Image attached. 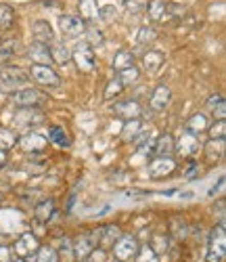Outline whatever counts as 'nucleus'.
Returning a JSON list of instances; mask_svg holds the SVG:
<instances>
[{
  "label": "nucleus",
  "mask_w": 226,
  "mask_h": 262,
  "mask_svg": "<svg viewBox=\"0 0 226 262\" xmlns=\"http://www.w3.org/2000/svg\"><path fill=\"white\" fill-rule=\"evenodd\" d=\"M28 80V74L21 68H3L0 70V91L15 93L19 89H26Z\"/></svg>",
  "instance_id": "f257e3e1"
},
{
  "label": "nucleus",
  "mask_w": 226,
  "mask_h": 262,
  "mask_svg": "<svg viewBox=\"0 0 226 262\" xmlns=\"http://www.w3.org/2000/svg\"><path fill=\"white\" fill-rule=\"evenodd\" d=\"M141 244H139V237L137 235H122L116 244H113V256L120 262H130L134 256H137Z\"/></svg>",
  "instance_id": "f03ea898"
},
{
  "label": "nucleus",
  "mask_w": 226,
  "mask_h": 262,
  "mask_svg": "<svg viewBox=\"0 0 226 262\" xmlns=\"http://www.w3.org/2000/svg\"><path fill=\"white\" fill-rule=\"evenodd\" d=\"M30 78L38 86H44V89H57V86H61V76L51 68V65H32Z\"/></svg>",
  "instance_id": "7ed1b4c3"
},
{
  "label": "nucleus",
  "mask_w": 226,
  "mask_h": 262,
  "mask_svg": "<svg viewBox=\"0 0 226 262\" xmlns=\"http://www.w3.org/2000/svg\"><path fill=\"white\" fill-rule=\"evenodd\" d=\"M224 256H226V231H224V225H218L210 235L208 262H222Z\"/></svg>",
  "instance_id": "20e7f679"
},
{
  "label": "nucleus",
  "mask_w": 226,
  "mask_h": 262,
  "mask_svg": "<svg viewBox=\"0 0 226 262\" xmlns=\"http://www.w3.org/2000/svg\"><path fill=\"white\" fill-rule=\"evenodd\" d=\"M72 59L76 63V68L82 72V74H88V72H93L95 70V65H97V59H95V51L90 49L86 42H80V45L74 49L72 53Z\"/></svg>",
  "instance_id": "39448f33"
},
{
  "label": "nucleus",
  "mask_w": 226,
  "mask_h": 262,
  "mask_svg": "<svg viewBox=\"0 0 226 262\" xmlns=\"http://www.w3.org/2000/svg\"><path fill=\"white\" fill-rule=\"evenodd\" d=\"M13 103L19 105V107H24V109H36L44 103V95L36 89H19L11 95Z\"/></svg>",
  "instance_id": "423d86ee"
},
{
  "label": "nucleus",
  "mask_w": 226,
  "mask_h": 262,
  "mask_svg": "<svg viewBox=\"0 0 226 262\" xmlns=\"http://www.w3.org/2000/svg\"><path fill=\"white\" fill-rule=\"evenodd\" d=\"M38 250H40V242H38V237L32 231H26L24 235H21L17 242H15V248H13V252H15L17 258L34 256Z\"/></svg>",
  "instance_id": "0eeeda50"
},
{
  "label": "nucleus",
  "mask_w": 226,
  "mask_h": 262,
  "mask_svg": "<svg viewBox=\"0 0 226 262\" xmlns=\"http://www.w3.org/2000/svg\"><path fill=\"white\" fill-rule=\"evenodd\" d=\"M172 172H176V162H174V158H155V160H151V164H149V177L155 179V181L170 177Z\"/></svg>",
  "instance_id": "6e6552de"
},
{
  "label": "nucleus",
  "mask_w": 226,
  "mask_h": 262,
  "mask_svg": "<svg viewBox=\"0 0 226 262\" xmlns=\"http://www.w3.org/2000/svg\"><path fill=\"white\" fill-rule=\"evenodd\" d=\"M17 145L24 149L26 154H42V151L47 149V145H49V139L38 135V133H28L21 139H17Z\"/></svg>",
  "instance_id": "1a4fd4ad"
},
{
  "label": "nucleus",
  "mask_w": 226,
  "mask_h": 262,
  "mask_svg": "<svg viewBox=\"0 0 226 262\" xmlns=\"http://www.w3.org/2000/svg\"><path fill=\"white\" fill-rule=\"evenodd\" d=\"M59 28H61V34L67 38H76L86 32V24L78 15H63L59 19Z\"/></svg>",
  "instance_id": "9d476101"
},
{
  "label": "nucleus",
  "mask_w": 226,
  "mask_h": 262,
  "mask_svg": "<svg viewBox=\"0 0 226 262\" xmlns=\"http://www.w3.org/2000/svg\"><path fill=\"white\" fill-rule=\"evenodd\" d=\"M170 101H172V91H170V86L160 84V86H157V89L151 93L149 107L153 109V112H164V109L170 105Z\"/></svg>",
  "instance_id": "9b49d317"
},
{
  "label": "nucleus",
  "mask_w": 226,
  "mask_h": 262,
  "mask_svg": "<svg viewBox=\"0 0 226 262\" xmlns=\"http://www.w3.org/2000/svg\"><path fill=\"white\" fill-rule=\"evenodd\" d=\"M32 36H34V42H40V45H47V47L55 42V32L47 19H38L32 26Z\"/></svg>",
  "instance_id": "f8f14e48"
},
{
  "label": "nucleus",
  "mask_w": 226,
  "mask_h": 262,
  "mask_svg": "<svg viewBox=\"0 0 226 262\" xmlns=\"http://www.w3.org/2000/svg\"><path fill=\"white\" fill-rule=\"evenodd\" d=\"M197 149H199V139L193 137V135H189V133H185L183 137L178 139V143H174V154L183 156V158L195 156Z\"/></svg>",
  "instance_id": "ddd939ff"
},
{
  "label": "nucleus",
  "mask_w": 226,
  "mask_h": 262,
  "mask_svg": "<svg viewBox=\"0 0 226 262\" xmlns=\"http://www.w3.org/2000/svg\"><path fill=\"white\" fill-rule=\"evenodd\" d=\"M111 112L118 118H124L128 122V120H137L141 116V105H139V101H122V103L113 105Z\"/></svg>",
  "instance_id": "4468645a"
},
{
  "label": "nucleus",
  "mask_w": 226,
  "mask_h": 262,
  "mask_svg": "<svg viewBox=\"0 0 226 262\" xmlns=\"http://www.w3.org/2000/svg\"><path fill=\"white\" fill-rule=\"evenodd\" d=\"M208 126H210L208 116H206V114H201V112H197V114H193V116L187 120V124H185V133H189V135H193V137L199 139V137L208 130Z\"/></svg>",
  "instance_id": "2eb2a0df"
},
{
  "label": "nucleus",
  "mask_w": 226,
  "mask_h": 262,
  "mask_svg": "<svg viewBox=\"0 0 226 262\" xmlns=\"http://www.w3.org/2000/svg\"><path fill=\"white\" fill-rule=\"evenodd\" d=\"M122 235H124V233H122V229H120L118 225H105V227H101L99 246H101L105 252H109V250L113 248V244H116Z\"/></svg>",
  "instance_id": "dca6fc26"
},
{
  "label": "nucleus",
  "mask_w": 226,
  "mask_h": 262,
  "mask_svg": "<svg viewBox=\"0 0 226 262\" xmlns=\"http://www.w3.org/2000/svg\"><path fill=\"white\" fill-rule=\"evenodd\" d=\"M174 137L170 135V133H166V135H160L155 139V143H153V154H155V158H172V154H174Z\"/></svg>",
  "instance_id": "f3484780"
},
{
  "label": "nucleus",
  "mask_w": 226,
  "mask_h": 262,
  "mask_svg": "<svg viewBox=\"0 0 226 262\" xmlns=\"http://www.w3.org/2000/svg\"><path fill=\"white\" fill-rule=\"evenodd\" d=\"M28 57L30 61H34L32 65H51V53L47 45H40V42H32L28 47Z\"/></svg>",
  "instance_id": "a211bd4d"
},
{
  "label": "nucleus",
  "mask_w": 226,
  "mask_h": 262,
  "mask_svg": "<svg viewBox=\"0 0 226 262\" xmlns=\"http://www.w3.org/2000/svg\"><path fill=\"white\" fill-rule=\"evenodd\" d=\"M143 70L147 72V74H157L162 68H164V63H166V57H164V53H160V51H149V53H145L143 55Z\"/></svg>",
  "instance_id": "6ab92c4d"
},
{
  "label": "nucleus",
  "mask_w": 226,
  "mask_h": 262,
  "mask_svg": "<svg viewBox=\"0 0 226 262\" xmlns=\"http://www.w3.org/2000/svg\"><path fill=\"white\" fill-rule=\"evenodd\" d=\"M72 250H74V260H86L88 258V254L95 250V246L90 244V239H88V235L84 233V235H80V237H76V239H72Z\"/></svg>",
  "instance_id": "aec40b11"
},
{
  "label": "nucleus",
  "mask_w": 226,
  "mask_h": 262,
  "mask_svg": "<svg viewBox=\"0 0 226 262\" xmlns=\"http://www.w3.org/2000/svg\"><path fill=\"white\" fill-rule=\"evenodd\" d=\"M78 11H80V19L84 21H88V24H93V21H97L99 19V3L97 0H80V7H78Z\"/></svg>",
  "instance_id": "412c9836"
},
{
  "label": "nucleus",
  "mask_w": 226,
  "mask_h": 262,
  "mask_svg": "<svg viewBox=\"0 0 226 262\" xmlns=\"http://www.w3.org/2000/svg\"><path fill=\"white\" fill-rule=\"evenodd\" d=\"M53 216H55V200H42L34 208V218L38 223H49Z\"/></svg>",
  "instance_id": "4be33fe9"
},
{
  "label": "nucleus",
  "mask_w": 226,
  "mask_h": 262,
  "mask_svg": "<svg viewBox=\"0 0 226 262\" xmlns=\"http://www.w3.org/2000/svg\"><path fill=\"white\" fill-rule=\"evenodd\" d=\"M49 53H51V61L57 63V65H67L72 59L70 49H67L65 45H61V42H53V45L49 47Z\"/></svg>",
  "instance_id": "5701e85b"
},
{
  "label": "nucleus",
  "mask_w": 226,
  "mask_h": 262,
  "mask_svg": "<svg viewBox=\"0 0 226 262\" xmlns=\"http://www.w3.org/2000/svg\"><path fill=\"white\" fill-rule=\"evenodd\" d=\"M206 158L208 162H220L224 158V139H210L206 143Z\"/></svg>",
  "instance_id": "b1692460"
},
{
  "label": "nucleus",
  "mask_w": 226,
  "mask_h": 262,
  "mask_svg": "<svg viewBox=\"0 0 226 262\" xmlns=\"http://www.w3.org/2000/svg\"><path fill=\"white\" fill-rule=\"evenodd\" d=\"M111 65H113V70H116V72H122V70H126V68H132V65H134V53L128 51V49L118 51L116 55H113Z\"/></svg>",
  "instance_id": "393cba45"
},
{
  "label": "nucleus",
  "mask_w": 226,
  "mask_h": 262,
  "mask_svg": "<svg viewBox=\"0 0 226 262\" xmlns=\"http://www.w3.org/2000/svg\"><path fill=\"white\" fill-rule=\"evenodd\" d=\"M21 51V45H19V40H5V42H0V65H7L13 55H17Z\"/></svg>",
  "instance_id": "a878e982"
},
{
  "label": "nucleus",
  "mask_w": 226,
  "mask_h": 262,
  "mask_svg": "<svg viewBox=\"0 0 226 262\" xmlns=\"http://www.w3.org/2000/svg\"><path fill=\"white\" fill-rule=\"evenodd\" d=\"M49 141H51L53 145L61 147V149H67V147L72 145L70 135H67L65 128H61V126H51V128H49Z\"/></svg>",
  "instance_id": "bb28decb"
},
{
  "label": "nucleus",
  "mask_w": 226,
  "mask_h": 262,
  "mask_svg": "<svg viewBox=\"0 0 226 262\" xmlns=\"http://www.w3.org/2000/svg\"><path fill=\"white\" fill-rule=\"evenodd\" d=\"M15 21H17V15H15L13 7L0 5V30H3V32H11L15 28Z\"/></svg>",
  "instance_id": "cd10ccee"
},
{
  "label": "nucleus",
  "mask_w": 226,
  "mask_h": 262,
  "mask_svg": "<svg viewBox=\"0 0 226 262\" xmlns=\"http://www.w3.org/2000/svg\"><path fill=\"white\" fill-rule=\"evenodd\" d=\"M208 107H210L214 120H224V116H226V101H224L222 95H212L208 99Z\"/></svg>",
  "instance_id": "c85d7f7f"
},
{
  "label": "nucleus",
  "mask_w": 226,
  "mask_h": 262,
  "mask_svg": "<svg viewBox=\"0 0 226 262\" xmlns=\"http://www.w3.org/2000/svg\"><path fill=\"white\" fill-rule=\"evenodd\" d=\"M143 133V122L137 118V120H128L122 128V139L124 141H134L139 135Z\"/></svg>",
  "instance_id": "c756f323"
},
{
  "label": "nucleus",
  "mask_w": 226,
  "mask_h": 262,
  "mask_svg": "<svg viewBox=\"0 0 226 262\" xmlns=\"http://www.w3.org/2000/svg\"><path fill=\"white\" fill-rule=\"evenodd\" d=\"M149 248L160 256V254H166L170 250V239L166 237V233H155L151 237V242H149Z\"/></svg>",
  "instance_id": "7c9ffc66"
},
{
  "label": "nucleus",
  "mask_w": 226,
  "mask_h": 262,
  "mask_svg": "<svg viewBox=\"0 0 226 262\" xmlns=\"http://www.w3.org/2000/svg\"><path fill=\"white\" fill-rule=\"evenodd\" d=\"M118 80L122 82L124 89H126V86H134V84L141 80V70L137 68V65H132V68H126V70L120 72V78H118Z\"/></svg>",
  "instance_id": "2f4dec72"
},
{
  "label": "nucleus",
  "mask_w": 226,
  "mask_h": 262,
  "mask_svg": "<svg viewBox=\"0 0 226 262\" xmlns=\"http://www.w3.org/2000/svg\"><path fill=\"white\" fill-rule=\"evenodd\" d=\"M155 38H157L155 28L143 26V28H139V32H137V47H147V45H151V42H155Z\"/></svg>",
  "instance_id": "473e14b6"
},
{
  "label": "nucleus",
  "mask_w": 226,
  "mask_h": 262,
  "mask_svg": "<svg viewBox=\"0 0 226 262\" xmlns=\"http://www.w3.org/2000/svg\"><path fill=\"white\" fill-rule=\"evenodd\" d=\"M57 256H59V260H65V262H74V250H72V239H70V237L61 239L59 250H57Z\"/></svg>",
  "instance_id": "72a5a7b5"
},
{
  "label": "nucleus",
  "mask_w": 226,
  "mask_h": 262,
  "mask_svg": "<svg viewBox=\"0 0 226 262\" xmlns=\"http://www.w3.org/2000/svg\"><path fill=\"white\" fill-rule=\"evenodd\" d=\"M15 145H17V137H15L13 130H9V128H0V149H3V151H9V149H13Z\"/></svg>",
  "instance_id": "f704fd0d"
},
{
  "label": "nucleus",
  "mask_w": 226,
  "mask_h": 262,
  "mask_svg": "<svg viewBox=\"0 0 226 262\" xmlns=\"http://www.w3.org/2000/svg\"><path fill=\"white\" fill-rule=\"evenodd\" d=\"M189 231H187V223L183 221L180 216H176V218H172L170 221V235L174 237V239H180V237H185Z\"/></svg>",
  "instance_id": "c9c22d12"
},
{
  "label": "nucleus",
  "mask_w": 226,
  "mask_h": 262,
  "mask_svg": "<svg viewBox=\"0 0 226 262\" xmlns=\"http://www.w3.org/2000/svg\"><path fill=\"white\" fill-rule=\"evenodd\" d=\"M147 11H149V17H151L153 21H160V19H164V13H166V3H164V0H151Z\"/></svg>",
  "instance_id": "e433bc0d"
},
{
  "label": "nucleus",
  "mask_w": 226,
  "mask_h": 262,
  "mask_svg": "<svg viewBox=\"0 0 226 262\" xmlns=\"http://www.w3.org/2000/svg\"><path fill=\"white\" fill-rule=\"evenodd\" d=\"M36 262H61V260H59L55 248L44 246V248H40V250L36 252Z\"/></svg>",
  "instance_id": "4c0bfd02"
},
{
  "label": "nucleus",
  "mask_w": 226,
  "mask_h": 262,
  "mask_svg": "<svg viewBox=\"0 0 226 262\" xmlns=\"http://www.w3.org/2000/svg\"><path fill=\"white\" fill-rule=\"evenodd\" d=\"M137 262H160V256H157L151 248H149V244H145V246H141L139 248V252H137Z\"/></svg>",
  "instance_id": "58836bf2"
},
{
  "label": "nucleus",
  "mask_w": 226,
  "mask_h": 262,
  "mask_svg": "<svg viewBox=\"0 0 226 262\" xmlns=\"http://www.w3.org/2000/svg\"><path fill=\"white\" fill-rule=\"evenodd\" d=\"M105 42V36L97 30V28H90V30H86V45L90 47V49H95V47H101Z\"/></svg>",
  "instance_id": "ea45409f"
},
{
  "label": "nucleus",
  "mask_w": 226,
  "mask_h": 262,
  "mask_svg": "<svg viewBox=\"0 0 226 262\" xmlns=\"http://www.w3.org/2000/svg\"><path fill=\"white\" fill-rule=\"evenodd\" d=\"M124 91V86H122V82L118 80V78H113L109 84H107V89H105V101H111V99H116L120 93Z\"/></svg>",
  "instance_id": "a19ab883"
},
{
  "label": "nucleus",
  "mask_w": 226,
  "mask_h": 262,
  "mask_svg": "<svg viewBox=\"0 0 226 262\" xmlns=\"http://www.w3.org/2000/svg\"><path fill=\"white\" fill-rule=\"evenodd\" d=\"M206 133H210V139H224V135H226V124H224V120H214V124L208 126Z\"/></svg>",
  "instance_id": "79ce46f5"
},
{
  "label": "nucleus",
  "mask_w": 226,
  "mask_h": 262,
  "mask_svg": "<svg viewBox=\"0 0 226 262\" xmlns=\"http://www.w3.org/2000/svg\"><path fill=\"white\" fill-rule=\"evenodd\" d=\"M116 17H118V9L113 7V5H107V7L99 9V19H103L105 24H111Z\"/></svg>",
  "instance_id": "37998d69"
},
{
  "label": "nucleus",
  "mask_w": 226,
  "mask_h": 262,
  "mask_svg": "<svg viewBox=\"0 0 226 262\" xmlns=\"http://www.w3.org/2000/svg\"><path fill=\"white\" fill-rule=\"evenodd\" d=\"M86 262H107V252L103 248H95L93 252L88 254Z\"/></svg>",
  "instance_id": "c03bdc74"
},
{
  "label": "nucleus",
  "mask_w": 226,
  "mask_h": 262,
  "mask_svg": "<svg viewBox=\"0 0 226 262\" xmlns=\"http://www.w3.org/2000/svg\"><path fill=\"white\" fill-rule=\"evenodd\" d=\"M13 260V248L0 244V262H11Z\"/></svg>",
  "instance_id": "a18cd8bd"
},
{
  "label": "nucleus",
  "mask_w": 226,
  "mask_h": 262,
  "mask_svg": "<svg viewBox=\"0 0 226 262\" xmlns=\"http://www.w3.org/2000/svg\"><path fill=\"white\" fill-rule=\"evenodd\" d=\"M222 189H224V177H222V179L218 181V185H216V187H214V189L210 191V195H212V198H216V193H220Z\"/></svg>",
  "instance_id": "49530a36"
},
{
  "label": "nucleus",
  "mask_w": 226,
  "mask_h": 262,
  "mask_svg": "<svg viewBox=\"0 0 226 262\" xmlns=\"http://www.w3.org/2000/svg\"><path fill=\"white\" fill-rule=\"evenodd\" d=\"M7 162H9V156H7V151H3V149H0V170H3V168L7 166Z\"/></svg>",
  "instance_id": "de8ad7c7"
},
{
  "label": "nucleus",
  "mask_w": 226,
  "mask_h": 262,
  "mask_svg": "<svg viewBox=\"0 0 226 262\" xmlns=\"http://www.w3.org/2000/svg\"><path fill=\"white\" fill-rule=\"evenodd\" d=\"M11 262H26V258H15V260H11Z\"/></svg>",
  "instance_id": "09e8293b"
},
{
  "label": "nucleus",
  "mask_w": 226,
  "mask_h": 262,
  "mask_svg": "<svg viewBox=\"0 0 226 262\" xmlns=\"http://www.w3.org/2000/svg\"><path fill=\"white\" fill-rule=\"evenodd\" d=\"M0 204H3V195H0Z\"/></svg>",
  "instance_id": "8fccbe9b"
},
{
  "label": "nucleus",
  "mask_w": 226,
  "mask_h": 262,
  "mask_svg": "<svg viewBox=\"0 0 226 262\" xmlns=\"http://www.w3.org/2000/svg\"><path fill=\"white\" fill-rule=\"evenodd\" d=\"M0 42H3V38H0Z\"/></svg>",
  "instance_id": "3c124183"
},
{
  "label": "nucleus",
  "mask_w": 226,
  "mask_h": 262,
  "mask_svg": "<svg viewBox=\"0 0 226 262\" xmlns=\"http://www.w3.org/2000/svg\"><path fill=\"white\" fill-rule=\"evenodd\" d=\"M116 262H120V260H116Z\"/></svg>",
  "instance_id": "603ef678"
}]
</instances>
